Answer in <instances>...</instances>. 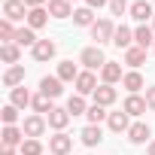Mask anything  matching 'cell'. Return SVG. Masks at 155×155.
Here are the masks:
<instances>
[{"label":"cell","instance_id":"29","mask_svg":"<svg viewBox=\"0 0 155 155\" xmlns=\"http://www.w3.org/2000/svg\"><path fill=\"white\" fill-rule=\"evenodd\" d=\"M122 88H128V94H137V91L143 88V76H140L137 70H128L125 79H122Z\"/></svg>","mask_w":155,"mask_h":155},{"label":"cell","instance_id":"31","mask_svg":"<svg viewBox=\"0 0 155 155\" xmlns=\"http://www.w3.org/2000/svg\"><path fill=\"white\" fill-rule=\"evenodd\" d=\"M67 113H70V116H85V113H88L85 97H82V94H73V97L67 101Z\"/></svg>","mask_w":155,"mask_h":155},{"label":"cell","instance_id":"40","mask_svg":"<svg viewBox=\"0 0 155 155\" xmlns=\"http://www.w3.org/2000/svg\"><path fill=\"white\" fill-rule=\"evenodd\" d=\"M0 155H15V146H0Z\"/></svg>","mask_w":155,"mask_h":155},{"label":"cell","instance_id":"23","mask_svg":"<svg viewBox=\"0 0 155 155\" xmlns=\"http://www.w3.org/2000/svg\"><path fill=\"white\" fill-rule=\"evenodd\" d=\"M79 137H82V146H97L104 140V131H101V125H85L79 131Z\"/></svg>","mask_w":155,"mask_h":155},{"label":"cell","instance_id":"2","mask_svg":"<svg viewBox=\"0 0 155 155\" xmlns=\"http://www.w3.org/2000/svg\"><path fill=\"white\" fill-rule=\"evenodd\" d=\"M46 128H49V122H46V116H40V113H34V116H28V119L21 122L25 137H34V140H40V137L46 134Z\"/></svg>","mask_w":155,"mask_h":155},{"label":"cell","instance_id":"7","mask_svg":"<svg viewBox=\"0 0 155 155\" xmlns=\"http://www.w3.org/2000/svg\"><path fill=\"white\" fill-rule=\"evenodd\" d=\"M70 119H73V116L67 113V107H55V110L46 116V122H49V128H52L55 134H58V131H64V128L70 125Z\"/></svg>","mask_w":155,"mask_h":155},{"label":"cell","instance_id":"13","mask_svg":"<svg viewBox=\"0 0 155 155\" xmlns=\"http://www.w3.org/2000/svg\"><path fill=\"white\" fill-rule=\"evenodd\" d=\"M40 91L46 94V97H61V91H64V82L58 79V76H43V79H40Z\"/></svg>","mask_w":155,"mask_h":155},{"label":"cell","instance_id":"44","mask_svg":"<svg viewBox=\"0 0 155 155\" xmlns=\"http://www.w3.org/2000/svg\"><path fill=\"white\" fill-rule=\"evenodd\" d=\"M152 52H155V46H152Z\"/></svg>","mask_w":155,"mask_h":155},{"label":"cell","instance_id":"3","mask_svg":"<svg viewBox=\"0 0 155 155\" xmlns=\"http://www.w3.org/2000/svg\"><path fill=\"white\" fill-rule=\"evenodd\" d=\"M79 64H85V70H97V67H104V64H107V55H104V49H101V46H88V49H82Z\"/></svg>","mask_w":155,"mask_h":155},{"label":"cell","instance_id":"42","mask_svg":"<svg viewBox=\"0 0 155 155\" xmlns=\"http://www.w3.org/2000/svg\"><path fill=\"white\" fill-rule=\"evenodd\" d=\"M152 31H155V18H152Z\"/></svg>","mask_w":155,"mask_h":155},{"label":"cell","instance_id":"20","mask_svg":"<svg viewBox=\"0 0 155 155\" xmlns=\"http://www.w3.org/2000/svg\"><path fill=\"white\" fill-rule=\"evenodd\" d=\"M49 15L52 18H70L73 15V3H67V0H49Z\"/></svg>","mask_w":155,"mask_h":155},{"label":"cell","instance_id":"33","mask_svg":"<svg viewBox=\"0 0 155 155\" xmlns=\"http://www.w3.org/2000/svg\"><path fill=\"white\" fill-rule=\"evenodd\" d=\"M18 155H46V152H43V143H40V140L28 137V140L18 146Z\"/></svg>","mask_w":155,"mask_h":155},{"label":"cell","instance_id":"19","mask_svg":"<svg viewBox=\"0 0 155 155\" xmlns=\"http://www.w3.org/2000/svg\"><path fill=\"white\" fill-rule=\"evenodd\" d=\"M9 104H12V107H18V110H25V107H31V104H34V94H31L25 85H18V88H12V91H9Z\"/></svg>","mask_w":155,"mask_h":155},{"label":"cell","instance_id":"26","mask_svg":"<svg viewBox=\"0 0 155 155\" xmlns=\"http://www.w3.org/2000/svg\"><path fill=\"white\" fill-rule=\"evenodd\" d=\"M0 58H3V64H18V58H21V46H15V43H3L0 46Z\"/></svg>","mask_w":155,"mask_h":155},{"label":"cell","instance_id":"11","mask_svg":"<svg viewBox=\"0 0 155 155\" xmlns=\"http://www.w3.org/2000/svg\"><path fill=\"white\" fill-rule=\"evenodd\" d=\"M107 125H110V131H113V134H128V128H131V116H128L125 110H119V113H110Z\"/></svg>","mask_w":155,"mask_h":155},{"label":"cell","instance_id":"22","mask_svg":"<svg viewBox=\"0 0 155 155\" xmlns=\"http://www.w3.org/2000/svg\"><path fill=\"white\" fill-rule=\"evenodd\" d=\"M91 97H94V104H101V107H113V104H116V88L101 82V85H97V91H94Z\"/></svg>","mask_w":155,"mask_h":155},{"label":"cell","instance_id":"34","mask_svg":"<svg viewBox=\"0 0 155 155\" xmlns=\"http://www.w3.org/2000/svg\"><path fill=\"white\" fill-rule=\"evenodd\" d=\"M15 31H18V28H12L9 18L0 21V40H3V43H12V40H15Z\"/></svg>","mask_w":155,"mask_h":155},{"label":"cell","instance_id":"16","mask_svg":"<svg viewBox=\"0 0 155 155\" xmlns=\"http://www.w3.org/2000/svg\"><path fill=\"white\" fill-rule=\"evenodd\" d=\"M122 110H125L128 116H143V113L149 110V104H146V97H140V94H128L125 104H122Z\"/></svg>","mask_w":155,"mask_h":155},{"label":"cell","instance_id":"32","mask_svg":"<svg viewBox=\"0 0 155 155\" xmlns=\"http://www.w3.org/2000/svg\"><path fill=\"white\" fill-rule=\"evenodd\" d=\"M85 116H88V125H101L104 119H110V113H107V107H101V104H91Z\"/></svg>","mask_w":155,"mask_h":155},{"label":"cell","instance_id":"1","mask_svg":"<svg viewBox=\"0 0 155 155\" xmlns=\"http://www.w3.org/2000/svg\"><path fill=\"white\" fill-rule=\"evenodd\" d=\"M113 37H116V25H113V18H97V21L91 25V40H94V46L113 43Z\"/></svg>","mask_w":155,"mask_h":155},{"label":"cell","instance_id":"36","mask_svg":"<svg viewBox=\"0 0 155 155\" xmlns=\"http://www.w3.org/2000/svg\"><path fill=\"white\" fill-rule=\"evenodd\" d=\"M131 6H128V0H110V12L113 15H125Z\"/></svg>","mask_w":155,"mask_h":155},{"label":"cell","instance_id":"10","mask_svg":"<svg viewBox=\"0 0 155 155\" xmlns=\"http://www.w3.org/2000/svg\"><path fill=\"white\" fill-rule=\"evenodd\" d=\"M28 6L21 3V0H6V3H3V18H9V21H28Z\"/></svg>","mask_w":155,"mask_h":155},{"label":"cell","instance_id":"15","mask_svg":"<svg viewBox=\"0 0 155 155\" xmlns=\"http://www.w3.org/2000/svg\"><path fill=\"white\" fill-rule=\"evenodd\" d=\"M55 52H58V46H55L52 40H40V43L31 49L34 61H52V58H55Z\"/></svg>","mask_w":155,"mask_h":155},{"label":"cell","instance_id":"5","mask_svg":"<svg viewBox=\"0 0 155 155\" xmlns=\"http://www.w3.org/2000/svg\"><path fill=\"white\" fill-rule=\"evenodd\" d=\"M128 12H131V18H134V21H140V25H146L149 18H155V6L149 3V0H134Z\"/></svg>","mask_w":155,"mask_h":155},{"label":"cell","instance_id":"39","mask_svg":"<svg viewBox=\"0 0 155 155\" xmlns=\"http://www.w3.org/2000/svg\"><path fill=\"white\" fill-rule=\"evenodd\" d=\"M85 6H91V9H101V6H110V0H85Z\"/></svg>","mask_w":155,"mask_h":155},{"label":"cell","instance_id":"28","mask_svg":"<svg viewBox=\"0 0 155 155\" xmlns=\"http://www.w3.org/2000/svg\"><path fill=\"white\" fill-rule=\"evenodd\" d=\"M82 70H76V64L73 61H61L58 64V79L61 82H76V76H79Z\"/></svg>","mask_w":155,"mask_h":155},{"label":"cell","instance_id":"17","mask_svg":"<svg viewBox=\"0 0 155 155\" xmlns=\"http://www.w3.org/2000/svg\"><path fill=\"white\" fill-rule=\"evenodd\" d=\"M134 46H140V49L155 46V31H152V25H140V28H134Z\"/></svg>","mask_w":155,"mask_h":155},{"label":"cell","instance_id":"25","mask_svg":"<svg viewBox=\"0 0 155 155\" xmlns=\"http://www.w3.org/2000/svg\"><path fill=\"white\" fill-rule=\"evenodd\" d=\"M46 25H49V9H46V6H40V9H31V12H28V28L40 31V28H46Z\"/></svg>","mask_w":155,"mask_h":155},{"label":"cell","instance_id":"24","mask_svg":"<svg viewBox=\"0 0 155 155\" xmlns=\"http://www.w3.org/2000/svg\"><path fill=\"white\" fill-rule=\"evenodd\" d=\"M97 18H94V9L91 6H79V9H73V25H79V28H91Z\"/></svg>","mask_w":155,"mask_h":155},{"label":"cell","instance_id":"43","mask_svg":"<svg viewBox=\"0 0 155 155\" xmlns=\"http://www.w3.org/2000/svg\"><path fill=\"white\" fill-rule=\"evenodd\" d=\"M67 3H73V0H67Z\"/></svg>","mask_w":155,"mask_h":155},{"label":"cell","instance_id":"35","mask_svg":"<svg viewBox=\"0 0 155 155\" xmlns=\"http://www.w3.org/2000/svg\"><path fill=\"white\" fill-rule=\"evenodd\" d=\"M0 119H3V125H15V122H18V107L6 104L3 110H0Z\"/></svg>","mask_w":155,"mask_h":155},{"label":"cell","instance_id":"30","mask_svg":"<svg viewBox=\"0 0 155 155\" xmlns=\"http://www.w3.org/2000/svg\"><path fill=\"white\" fill-rule=\"evenodd\" d=\"M31 107H34V113H40V116H49V113L55 110L52 97H46L43 91H40V94H34V104H31Z\"/></svg>","mask_w":155,"mask_h":155},{"label":"cell","instance_id":"41","mask_svg":"<svg viewBox=\"0 0 155 155\" xmlns=\"http://www.w3.org/2000/svg\"><path fill=\"white\" fill-rule=\"evenodd\" d=\"M146 155H155V140H152V143L146 146Z\"/></svg>","mask_w":155,"mask_h":155},{"label":"cell","instance_id":"21","mask_svg":"<svg viewBox=\"0 0 155 155\" xmlns=\"http://www.w3.org/2000/svg\"><path fill=\"white\" fill-rule=\"evenodd\" d=\"M12 43H15V46H21V49H25V46H31V49H34L40 40H37V31L25 25V28H18V31H15V40H12Z\"/></svg>","mask_w":155,"mask_h":155},{"label":"cell","instance_id":"4","mask_svg":"<svg viewBox=\"0 0 155 155\" xmlns=\"http://www.w3.org/2000/svg\"><path fill=\"white\" fill-rule=\"evenodd\" d=\"M49 152L52 155H70L73 152V137L64 134V131H58L55 137H49Z\"/></svg>","mask_w":155,"mask_h":155},{"label":"cell","instance_id":"37","mask_svg":"<svg viewBox=\"0 0 155 155\" xmlns=\"http://www.w3.org/2000/svg\"><path fill=\"white\" fill-rule=\"evenodd\" d=\"M28 9H40V6H49V0H21Z\"/></svg>","mask_w":155,"mask_h":155},{"label":"cell","instance_id":"8","mask_svg":"<svg viewBox=\"0 0 155 155\" xmlns=\"http://www.w3.org/2000/svg\"><path fill=\"white\" fill-rule=\"evenodd\" d=\"M128 140H131V143H137V146L152 143V128H149L146 122H134V125L128 128Z\"/></svg>","mask_w":155,"mask_h":155},{"label":"cell","instance_id":"38","mask_svg":"<svg viewBox=\"0 0 155 155\" xmlns=\"http://www.w3.org/2000/svg\"><path fill=\"white\" fill-rule=\"evenodd\" d=\"M146 104H149V110H155V85L146 88Z\"/></svg>","mask_w":155,"mask_h":155},{"label":"cell","instance_id":"12","mask_svg":"<svg viewBox=\"0 0 155 155\" xmlns=\"http://www.w3.org/2000/svg\"><path fill=\"white\" fill-rule=\"evenodd\" d=\"M3 85L12 91V88H18V85H25V67L21 64H12V67H6V73H3Z\"/></svg>","mask_w":155,"mask_h":155},{"label":"cell","instance_id":"9","mask_svg":"<svg viewBox=\"0 0 155 155\" xmlns=\"http://www.w3.org/2000/svg\"><path fill=\"white\" fill-rule=\"evenodd\" d=\"M122 79H125L122 64H116V61H107V64L101 67V82H104V85H116V82H122Z\"/></svg>","mask_w":155,"mask_h":155},{"label":"cell","instance_id":"14","mask_svg":"<svg viewBox=\"0 0 155 155\" xmlns=\"http://www.w3.org/2000/svg\"><path fill=\"white\" fill-rule=\"evenodd\" d=\"M0 140H3V146H21L28 137L18 125H3V134H0Z\"/></svg>","mask_w":155,"mask_h":155},{"label":"cell","instance_id":"27","mask_svg":"<svg viewBox=\"0 0 155 155\" xmlns=\"http://www.w3.org/2000/svg\"><path fill=\"white\" fill-rule=\"evenodd\" d=\"M125 64H128L131 70H137L140 64H146V49H140V46H131V49L125 52Z\"/></svg>","mask_w":155,"mask_h":155},{"label":"cell","instance_id":"18","mask_svg":"<svg viewBox=\"0 0 155 155\" xmlns=\"http://www.w3.org/2000/svg\"><path fill=\"white\" fill-rule=\"evenodd\" d=\"M113 46L128 52V49L134 46V31H131L128 25H119V28H116V37H113Z\"/></svg>","mask_w":155,"mask_h":155},{"label":"cell","instance_id":"6","mask_svg":"<svg viewBox=\"0 0 155 155\" xmlns=\"http://www.w3.org/2000/svg\"><path fill=\"white\" fill-rule=\"evenodd\" d=\"M73 85H76V94H82V97H85V94H94V91H97V76H94L91 70H82L79 76H76Z\"/></svg>","mask_w":155,"mask_h":155}]
</instances>
